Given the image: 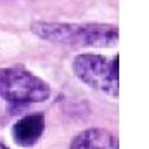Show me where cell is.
I'll return each mask as SVG.
<instances>
[{
	"label": "cell",
	"instance_id": "obj_1",
	"mask_svg": "<svg viewBox=\"0 0 149 149\" xmlns=\"http://www.w3.org/2000/svg\"><path fill=\"white\" fill-rule=\"evenodd\" d=\"M30 30L40 40L65 47H96L104 48L118 43L119 30L113 23L96 22H48L35 20Z\"/></svg>",
	"mask_w": 149,
	"mask_h": 149
},
{
	"label": "cell",
	"instance_id": "obj_2",
	"mask_svg": "<svg viewBox=\"0 0 149 149\" xmlns=\"http://www.w3.org/2000/svg\"><path fill=\"white\" fill-rule=\"evenodd\" d=\"M52 95L48 81L22 65L0 66V98L10 109L45 103Z\"/></svg>",
	"mask_w": 149,
	"mask_h": 149
},
{
	"label": "cell",
	"instance_id": "obj_3",
	"mask_svg": "<svg viewBox=\"0 0 149 149\" xmlns=\"http://www.w3.org/2000/svg\"><path fill=\"white\" fill-rule=\"evenodd\" d=\"M71 71L83 85L103 95H119V55L108 58L100 53H80L71 61Z\"/></svg>",
	"mask_w": 149,
	"mask_h": 149
},
{
	"label": "cell",
	"instance_id": "obj_4",
	"mask_svg": "<svg viewBox=\"0 0 149 149\" xmlns=\"http://www.w3.org/2000/svg\"><path fill=\"white\" fill-rule=\"evenodd\" d=\"M45 133V114L40 111L18 118L12 126V139L20 148H33Z\"/></svg>",
	"mask_w": 149,
	"mask_h": 149
},
{
	"label": "cell",
	"instance_id": "obj_5",
	"mask_svg": "<svg viewBox=\"0 0 149 149\" xmlns=\"http://www.w3.org/2000/svg\"><path fill=\"white\" fill-rule=\"evenodd\" d=\"M70 149H119V143L109 129L86 128L71 139Z\"/></svg>",
	"mask_w": 149,
	"mask_h": 149
},
{
	"label": "cell",
	"instance_id": "obj_6",
	"mask_svg": "<svg viewBox=\"0 0 149 149\" xmlns=\"http://www.w3.org/2000/svg\"><path fill=\"white\" fill-rule=\"evenodd\" d=\"M0 149H10V148H8L7 144H3V143H2V141H0Z\"/></svg>",
	"mask_w": 149,
	"mask_h": 149
}]
</instances>
